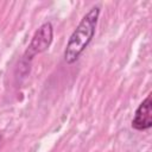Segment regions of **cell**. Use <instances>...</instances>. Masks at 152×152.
<instances>
[{
  "label": "cell",
  "instance_id": "obj_1",
  "mask_svg": "<svg viewBox=\"0 0 152 152\" xmlns=\"http://www.w3.org/2000/svg\"><path fill=\"white\" fill-rule=\"evenodd\" d=\"M100 12H101L100 6L91 7L83 15L75 31L71 33L64 51V61L68 64L76 62L77 58L81 56V53L86 50L88 44L91 42L95 34V28Z\"/></svg>",
  "mask_w": 152,
  "mask_h": 152
},
{
  "label": "cell",
  "instance_id": "obj_2",
  "mask_svg": "<svg viewBox=\"0 0 152 152\" xmlns=\"http://www.w3.org/2000/svg\"><path fill=\"white\" fill-rule=\"evenodd\" d=\"M52 37H53V28H52L51 23H49V21L44 23L34 32V34L24 53V58L31 59L36 55L46 51L52 43Z\"/></svg>",
  "mask_w": 152,
  "mask_h": 152
},
{
  "label": "cell",
  "instance_id": "obj_3",
  "mask_svg": "<svg viewBox=\"0 0 152 152\" xmlns=\"http://www.w3.org/2000/svg\"><path fill=\"white\" fill-rule=\"evenodd\" d=\"M152 126V94L139 104L132 120V127L137 131H146Z\"/></svg>",
  "mask_w": 152,
  "mask_h": 152
},
{
  "label": "cell",
  "instance_id": "obj_4",
  "mask_svg": "<svg viewBox=\"0 0 152 152\" xmlns=\"http://www.w3.org/2000/svg\"><path fill=\"white\" fill-rule=\"evenodd\" d=\"M0 140H1V135H0Z\"/></svg>",
  "mask_w": 152,
  "mask_h": 152
}]
</instances>
